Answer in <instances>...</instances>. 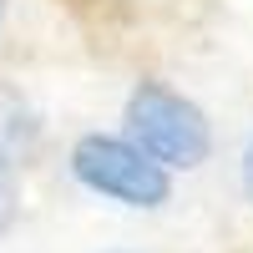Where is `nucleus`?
<instances>
[{"mask_svg": "<svg viewBox=\"0 0 253 253\" xmlns=\"http://www.w3.org/2000/svg\"><path fill=\"white\" fill-rule=\"evenodd\" d=\"M126 132L162 167H198L208 157V147H213V132H208L203 112L187 96L157 86V81L132 91V101H126Z\"/></svg>", "mask_w": 253, "mask_h": 253, "instance_id": "f257e3e1", "label": "nucleus"}, {"mask_svg": "<svg viewBox=\"0 0 253 253\" xmlns=\"http://www.w3.org/2000/svg\"><path fill=\"white\" fill-rule=\"evenodd\" d=\"M76 177L101 198H117L126 208H157L167 198V167L152 162L137 142L117 137H81L71 152Z\"/></svg>", "mask_w": 253, "mask_h": 253, "instance_id": "f03ea898", "label": "nucleus"}, {"mask_svg": "<svg viewBox=\"0 0 253 253\" xmlns=\"http://www.w3.org/2000/svg\"><path fill=\"white\" fill-rule=\"evenodd\" d=\"M10 198H15V187H10V162H5V152H0V228H5V218H10Z\"/></svg>", "mask_w": 253, "mask_h": 253, "instance_id": "7ed1b4c3", "label": "nucleus"}, {"mask_svg": "<svg viewBox=\"0 0 253 253\" xmlns=\"http://www.w3.org/2000/svg\"><path fill=\"white\" fill-rule=\"evenodd\" d=\"M243 177H248V193H253V147H248V162H243Z\"/></svg>", "mask_w": 253, "mask_h": 253, "instance_id": "20e7f679", "label": "nucleus"}, {"mask_svg": "<svg viewBox=\"0 0 253 253\" xmlns=\"http://www.w3.org/2000/svg\"><path fill=\"white\" fill-rule=\"evenodd\" d=\"M0 20H5V0H0Z\"/></svg>", "mask_w": 253, "mask_h": 253, "instance_id": "39448f33", "label": "nucleus"}]
</instances>
